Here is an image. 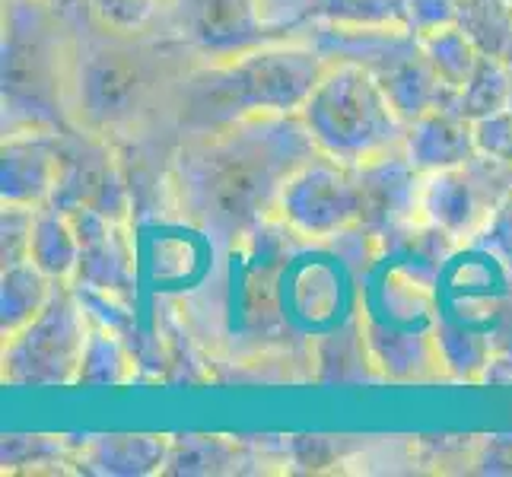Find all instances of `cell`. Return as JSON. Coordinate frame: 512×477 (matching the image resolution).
Segmentation results:
<instances>
[{"label":"cell","mask_w":512,"mask_h":477,"mask_svg":"<svg viewBox=\"0 0 512 477\" xmlns=\"http://www.w3.org/2000/svg\"><path fill=\"white\" fill-rule=\"evenodd\" d=\"M55 287H58L55 280L32 258L4 268V299H0V309H4V318H0L4 322V341L13 338L20 328H26L48 306Z\"/></svg>","instance_id":"cell-18"},{"label":"cell","mask_w":512,"mask_h":477,"mask_svg":"<svg viewBox=\"0 0 512 477\" xmlns=\"http://www.w3.org/2000/svg\"><path fill=\"white\" fill-rule=\"evenodd\" d=\"M172 436H90L83 439L77 471L156 474L166 471Z\"/></svg>","instance_id":"cell-15"},{"label":"cell","mask_w":512,"mask_h":477,"mask_svg":"<svg viewBox=\"0 0 512 477\" xmlns=\"http://www.w3.org/2000/svg\"><path fill=\"white\" fill-rule=\"evenodd\" d=\"M77 7L55 0H4V131L74 128L70 77Z\"/></svg>","instance_id":"cell-4"},{"label":"cell","mask_w":512,"mask_h":477,"mask_svg":"<svg viewBox=\"0 0 512 477\" xmlns=\"http://www.w3.org/2000/svg\"><path fill=\"white\" fill-rule=\"evenodd\" d=\"M325 67L328 61L303 39H277L233 58L194 61L172 102L175 140L245 118L299 115Z\"/></svg>","instance_id":"cell-3"},{"label":"cell","mask_w":512,"mask_h":477,"mask_svg":"<svg viewBox=\"0 0 512 477\" xmlns=\"http://www.w3.org/2000/svg\"><path fill=\"white\" fill-rule=\"evenodd\" d=\"M299 118L319 153L350 166H369L404 147L408 121L388 99L382 80L360 64L325 67Z\"/></svg>","instance_id":"cell-5"},{"label":"cell","mask_w":512,"mask_h":477,"mask_svg":"<svg viewBox=\"0 0 512 477\" xmlns=\"http://www.w3.org/2000/svg\"><path fill=\"white\" fill-rule=\"evenodd\" d=\"M61 172V131L20 128L4 131V204L42 207L55 198Z\"/></svg>","instance_id":"cell-13"},{"label":"cell","mask_w":512,"mask_h":477,"mask_svg":"<svg viewBox=\"0 0 512 477\" xmlns=\"http://www.w3.org/2000/svg\"><path fill=\"white\" fill-rule=\"evenodd\" d=\"M296 39L309 42L328 64H360L376 77H385L401 61L423 51L420 35L408 26H344L315 20Z\"/></svg>","instance_id":"cell-12"},{"label":"cell","mask_w":512,"mask_h":477,"mask_svg":"<svg viewBox=\"0 0 512 477\" xmlns=\"http://www.w3.org/2000/svg\"><path fill=\"white\" fill-rule=\"evenodd\" d=\"M512 99V64L500 58L481 55V64L474 70L465 90H458L455 99L449 102L455 112H462L471 121H481L487 115H497L509 109Z\"/></svg>","instance_id":"cell-24"},{"label":"cell","mask_w":512,"mask_h":477,"mask_svg":"<svg viewBox=\"0 0 512 477\" xmlns=\"http://www.w3.org/2000/svg\"><path fill=\"white\" fill-rule=\"evenodd\" d=\"M93 315L74 284H58L48 306L4 341V382L55 388L77 385Z\"/></svg>","instance_id":"cell-6"},{"label":"cell","mask_w":512,"mask_h":477,"mask_svg":"<svg viewBox=\"0 0 512 477\" xmlns=\"http://www.w3.org/2000/svg\"><path fill=\"white\" fill-rule=\"evenodd\" d=\"M35 217L39 207L32 204H4V268L29 261Z\"/></svg>","instance_id":"cell-28"},{"label":"cell","mask_w":512,"mask_h":477,"mask_svg":"<svg viewBox=\"0 0 512 477\" xmlns=\"http://www.w3.org/2000/svg\"><path fill=\"white\" fill-rule=\"evenodd\" d=\"M315 20L344 26H408V0H319Z\"/></svg>","instance_id":"cell-25"},{"label":"cell","mask_w":512,"mask_h":477,"mask_svg":"<svg viewBox=\"0 0 512 477\" xmlns=\"http://www.w3.org/2000/svg\"><path fill=\"white\" fill-rule=\"evenodd\" d=\"M379 80L385 86L388 99L395 102L398 115L408 121V125L433 109H443V105H449L455 99V93L439 80V74L433 70V64L427 61L423 51H417V55L408 61H401L395 70H388V74Z\"/></svg>","instance_id":"cell-16"},{"label":"cell","mask_w":512,"mask_h":477,"mask_svg":"<svg viewBox=\"0 0 512 477\" xmlns=\"http://www.w3.org/2000/svg\"><path fill=\"white\" fill-rule=\"evenodd\" d=\"M458 26L481 55L512 64V0H462Z\"/></svg>","instance_id":"cell-23"},{"label":"cell","mask_w":512,"mask_h":477,"mask_svg":"<svg viewBox=\"0 0 512 477\" xmlns=\"http://www.w3.org/2000/svg\"><path fill=\"white\" fill-rule=\"evenodd\" d=\"M274 223L303 239L347 236L366 223V179L360 166L312 153L277 198Z\"/></svg>","instance_id":"cell-7"},{"label":"cell","mask_w":512,"mask_h":477,"mask_svg":"<svg viewBox=\"0 0 512 477\" xmlns=\"http://www.w3.org/2000/svg\"><path fill=\"white\" fill-rule=\"evenodd\" d=\"M48 204L61 210L93 207L112 220L134 223V194L121 166V147L83 128L61 131V172Z\"/></svg>","instance_id":"cell-9"},{"label":"cell","mask_w":512,"mask_h":477,"mask_svg":"<svg viewBox=\"0 0 512 477\" xmlns=\"http://www.w3.org/2000/svg\"><path fill=\"white\" fill-rule=\"evenodd\" d=\"M420 45H423V55H427V61L439 74V80H443L452 93L465 90L468 80L474 77V70H478V64H481L478 45L471 42V35L458 23L423 35Z\"/></svg>","instance_id":"cell-22"},{"label":"cell","mask_w":512,"mask_h":477,"mask_svg":"<svg viewBox=\"0 0 512 477\" xmlns=\"http://www.w3.org/2000/svg\"><path fill=\"white\" fill-rule=\"evenodd\" d=\"M319 153L299 115L245 118L179 137L169 156L172 210L220 239L252 236L274 223L290 175Z\"/></svg>","instance_id":"cell-1"},{"label":"cell","mask_w":512,"mask_h":477,"mask_svg":"<svg viewBox=\"0 0 512 477\" xmlns=\"http://www.w3.org/2000/svg\"><path fill=\"white\" fill-rule=\"evenodd\" d=\"M315 4L319 0H255V10L274 39H296L315 23Z\"/></svg>","instance_id":"cell-27"},{"label":"cell","mask_w":512,"mask_h":477,"mask_svg":"<svg viewBox=\"0 0 512 477\" xmlns=\"http://www.w3.org/2000/svg\"><path fill=\"white\" fill-rule=\"evenodd\" d=\"M404 153L417 172L430 175L471 163L474 156H481V147L478 134H474V121L455 112L452 105H443V109H433L411 121L408 137H404Z\"/></svg>","instance_id":"cell-14"},{"label":"cell","mask_w":512,"mask_h":477,"mask_svg":"<svg viewBox=\"0 0 512 477\" xmlns=\"http://www.w3.org/2000/svg\"><path fill=\"white\" fill-rule=\"evenodd\" d=\"M137 379L134 347L125 341V334L102 325L93 318L90 341L83 350L77 385H128Z\"/></svg>","instance_id":"cell-19"},{"label":"cell","mask_w":512,"mask_h":477,"mask_svg":"<svg viewBox=\"0 0 512 477\" xmlns=\"http://www.w3.org/2000/svg\"><path fill=\"white\" fill-rule=\"evenodd\" d=\"M474 465H484L478 471L512 474V436H493L490 443H481L478 452H474Z\"/></svg>","instance_id":"cell-30"},{"label":"cell","mask_w":512,"mask_h":477,"mask_svg":"<svg viewBox=\"0 0 512 477\" xmlns=\"http://www.w3.org/2000/svg\"><path fill=\"white\" fill-rule=\"evenodd\" d=\"M509 109H512V99H509Z\"/></svg>","instance_id":"cell-32"},{"label":"cell","mask_w":512,"mask_h":477,"mask_svg":"<svg viewBox=\"0 0 512 477\" xmlns=\"http://www.w3.org/2000/svg\"><path fill=\"white\" fill-rule=\"evenodd\" d=\"M509 191L512 166L481 153L465 166L423 175L420 220L452 242H465L490 229Z\"/></svg>","instance_id":"cell-8"},{"label":"cell","mask_w":512,"mask_h":477,"mask_svg":"<svg viewBox=\"0 0 512 477\" xmlns=\"http://www.w3.org/2000/svg\"><path fill=\"white\" fill-rule=\"evenodd\" d=\"M242 465H258V455L245 452L242 443L226 436H182L172 439L169 474H226L245 471Z\"/></svg>","instance_id":"cell-20"},{"label":"cell","mask_w":512,"mask_h":477,"mask_svg":"<svg viewBox=\"0 0 512 477\" xmlns=\"http://www.w3.org/2000/svg\"><path fill=\"white\" fill-rule=\"evenodd\" d=\"M55 4H61V7H80L83 0H55Z\"/></svg>","instance_id":"cell-31"},{"label":"cell","mask_w":512,"mask_h":477,"mask_svg":"<svg viewBox=\"0 0 512 477\" xmlns=\"http://www.w3.org/2000/svg\"><path fill=\"white\" fill-rule=\"evenodd\" d=\"M70 223L80 236V268L74 284L134 306L137 252L134 223H121L93 207H70Z\"/></svg>","instance_id":"cell-11"},{"label":"cell","mask_w":512,"mask_h":477,"mask_svg":"<svg viewBox=\"0 0 512 477\" xmlns=\"http://www.w3.org/2000/svg\"><path fill=\"white\" fill-rule=\"evenodd\" d=\"M29 258L55 280V284H74L80 268V236L70 214L55 204H42L35 217Z\"/></svg>","instance_id":"cell-17"},{"label":"cell","mask_w":512,"mask_h":477,"mask_svg":"<svg viewBox=\"0 0 512 477\" xmlns=\"http://www.w3.org/2000/svg\"><path fill=\"white\" fill-rule=\"evenodd\" d=\"M160 23L198 61L233 58L277 42L261 26L255 0H163Z\"/></svg>","instance_id":"cell-10"},{"label":"cell","mask_w":512,"mask_h":477,"mask_svg":"<svg viewBox=\"0 0 512 477\" xmlns=\"http://www.w3.org/2000/svg\"><path fill=\"white\" fill-rule=\"evenodd\" d=\"M80 446L70 436H4V474L77 471Z\"/></svg>","instance_id":"cell-21"},{"label":"cell","mask_w":512,"mask_h":477,"mask_svg":"<svg viewBox=\"0 0 512 477\" xmlns=\"http://www.w3.org/2000/svg\"><path fill=\"white\" fill-rule=\"evenodd\" d=\"M458 13H462V0H408V29L423 39L430 32L455 26Z\"/></svg>","instance_id":"cell-29"},{"label":"cell","mask_w":512,"mask_h":477,"mask_svg":"<svg viewBox=\"0 0 512 477\" xmlns=\"http://www.w3.org/2000/svg\"><path fill=\"white\" fill-rule=\"evenodd\" d=\"M86 20L112 32H144L160 26L163 0H83Z\"/></svg>","instance_id":"cell-26"},{"label":"cell","mask_w":512,"mask_h":477,"mask_svg":"<svg viewBox=\"0 0 512 477\" xmlns=\"http://www.w3.org/2000/svg\"><path fill=\"white\" fill-rule=\"evenodd\" d=\"M198 61L160 23L144 32H112L77 7V48L70 77V121L118 147L172 131V102Z\"/></svg>","instance_id":"cell-2"}]
</instances>
